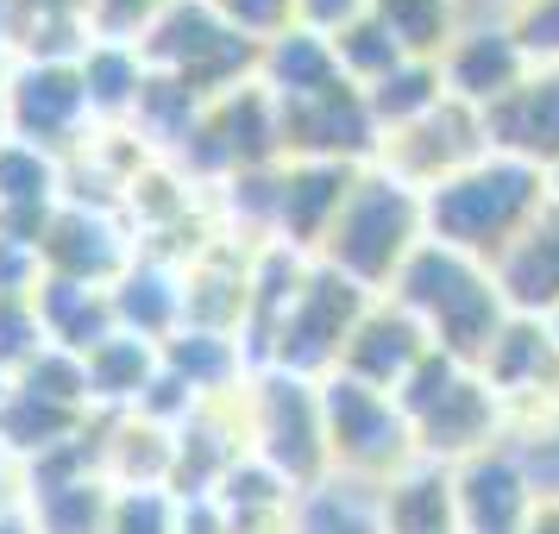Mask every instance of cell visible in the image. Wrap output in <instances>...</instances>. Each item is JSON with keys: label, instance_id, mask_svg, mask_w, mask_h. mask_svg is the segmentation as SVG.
<instances>
[{"label": "cell", "instance_id": "cell-1", "mask_svg": "<svg viewBox=\"0 0 559 534\" xmlns=\"http://www.w3.org/2000/svg\"><path fill=\"white\" fill-rule=\"evenodd\" d=\"M554 202V182L534 164H515L503 152H484L478 164H465L459 177L421 189V221H428L433 246L497 264V258L534 227V214Z\"/></svg>", "mask_w": 559, "mask_h": 534}, {"label": "cell", "instance_id": "cell-2", "mask_svg": "<svg viewBox=\"0 0 559 534\" xmlns=\"http://www.w3.org/2000/svg\"><path fill=\"white\" fill-rule=\"evenodd\" d=\"M390 302L408 308V315L421 321V333L433 340V353L459 358V365H472V371L484 365L490 340H497L503 321H509L497 271L478 264V258L453 252V246H433V239H421L415 258L396 271Z\"/></svg>", "mask_w": 559, "mask_h": 534}, {"label": "cell", "instance_id": "cell-3", "mask_svg": "<svg viewBox=\"0 0 559 534\" xmlns=\"http://www.w3.org/2000/svg\"><path fill=\"white\" fill-rule=\"evenodd\" d=\"M428 239L421 221V189H408L403 177H390L383 164H365L353 182V195L340 207L333 233L321 239V264L340 271L346 283H358L365 296H390V283L403 271L415 246Z\"/></svg>", "mask_w": 559, "mask_h": 534}, {"label": "cell", "instance_id": "cell-4", "mask_svg": "<svg viewBox=\"0 0 559 534\" xmlns=\"http://www.w3.org/2000/svg\"><path fill=\"white\" fill-rule=\"evenodd\" d=\"M396 403H403L408 428H415V459H433V465H465V459L490 453L515 434L497 390L472 365H459L447 353L421 358L408 371V383L396 390Z\"/></svg>", "mask_w": 559, "mask_h": 534}, {"label": "cell", "instance_id": "cell-5", "mask_svg": "<svg viewBox=\"0 0 559 534\" xmlns=\"http://www.w3.org/2000/svg\"><path fill=\"white\" fill-rule=\"evenodd\" d=\"M239 428H246V453L264 459L296 497L333 472L328 459V422H321V383L264 365L252 371L246 396H239Z\"/></svg>", "mask_w": 559, "mask_h": 534}, {"label": "cell", "instance_id": "cell-6", "mask_svg": "<svg viewBox=\"0 0 559 534\" xmlns=\"http://www.w3.org/2000/svg\"><path fill=\"white\" fill-rule=\"evenodd\" d=\"M139 51L157 76H177L202 102H221L233 88L258 82V45L239 38L207 0H170L157 13V26L139 38Z\"/></svg>", "mask_w": 559, "mask_h": 534}, {"label": "cell", "instance_id": "cell-7", "mask_svg": "<svg viewBox=\"0 0 559 534\" xmlns=\"http://www.w3.org/2000/svg\"><path fill=\"white\" fill-rule=\"evenodd\" d=\"M321 422H328V459L340 478L390 484L396 472L415 465V428L390 390L328 371L321 378Z\"/></svg>", "mask_w": 559, "mask_h": 534}, {"label": "cell", "instance_id": "cell-8", "mask_svg": "<svg viewBox=\"0 0 559 534\" xmlns=\"http://www.w3.org/2000/svg\"><path fill=\"white\" fill-rule=\"evenodd\" d=\"M371 302H378V296H365L358 283H346L340 271H328V264L314 258L302 289H296V302H289V321H283L277 340H271V358H264V365L321 383L328 371H340V353H346V340H353V328L365 321Z\"/></svg>", "mask_w": 559, "mask_h": 534}, {"label": "cell", "instance_id": "cell-9", "mask_svg": "<svg viewBox=\"0 0 559 534\" xmlns=\"http://www.w3.org/2000/svg\"><path fill=\"white\" fill-rule=\"evenodd\" d=\"M95 132L102 127L88 114L76 63H13L7 57V139H26L70 164Z\"/></svg>", "mask_w": 559, "mask_h": 534}, {"label": "cell", "instance_id": "cell-10", "mask_svg": "<svg viewBox=\"0 0 559 534\" xmlns=\"http://www.w3.org/2000/svg\"><path fill=\"white\" fill-rule=\"evenodd\" d=\"M478 378L497 390V403L509 408L515 434L528 428H554L559 422V340L547 321L534 315H509L503 333L490 340Z\"/></svg>", "mask_w": 559, "mask_h": 534}, {"label": "cell", "instance_id": "cell-11", "mask_svg": "<svg viewBox=\"0 0 559 534\" xmlns=\"http://www.w3.org/2000/svg\"><path fill=\"white\" fill-rule=\"evenodd\" d=\"M277 127H283V157L296 164H378L383 152V132L365 107V88L340 82L328 95H308V102H283L277 107Z\"/></svg>", "mask_w": 559, "mask_h": 534}, {"label": "cell", "instance_id": "cell-12", "mask_svg": "<svg viewBox=\"0 0 559 534\" xmlns=\"http://www.w3.org/2000/svg\"><path fill=\"white\" fill-rule=\"evenodd\" d=\"M453 503L459 534H528L534 509H540V484H534V465L515 434L503 447L453 465Z\"/></svg>", "mask_w": 559, "mask_h": 534}, {"label": "cell", "instance_id": "cell-13", "mask_svg": "<svg viewBox=\"0 0 559 534\" xmlns=\"http://www.w3.org/2000/svg\"><path fill=\"white\" fill-rule=\"evenodd\" d=\"M38 258H45V277H70V283L114 289L120 271L139 258V233H132V221L127 214H114V207L63 202L51 214L45 239H38Z\"/></svg>", "mask_w": 559, "mask_h": 534}, {"label": "cell", "instance_id": "cell-14", "mask_svg": "<svg viewBox=\"0 0 559 534\" xmlns=\"http://www.w3.org/2000/svg\"><path fill=\"white\" fill-rule=\"evenodd\" d=\"M484 152H490L484 114H472V107H459L453 95H447V102L433 107V114H421L415 127L390 132L378 164L390 170V177H403L408 189H433V182L459 177L465 164H478Z\"/></svg>", "mask_w": 559, "mask_h": 534}, {"label": "cell", "instance_id": "cell-15", "mask_svg": "<svg viewBox=\"0 0 559 534\" xmlns=\"http://www.w3.org/2000/svg\"><path fill=\"white\" fill-rule=\"evenodd\" d=\"M528 76H534V63L509 20H459V38L440 57L447 95L459 107H472V114H490L497 102H509Z\"/></svg>", "mask_w": 559, "mask_h": 534}, {"label": "cell", "instance_id": "cell-16", "mask_svg": "<svg viewBox=\"0 0 559 534\" xmlns=\"http://www.w3.org/2000/svg\"><path fill=\"white\" fill-rule=\"evenodd\" d=\"M358 170L353 164H296L283 157L277 164V214H271V246H289V252L314 258L321 239L333 233L340 207L353 195Z\"/></svg>", "mask_w": 559, "mask_h": 534}, {"label": "cell", "instance_id": "cell-17", "mask_svg": "<svg viewBox=\"0 0 559 534\" xmlns=\"http://www.w3.org/2000/svg\"><path fill=\"white\" fill-rule=\"evenodd\" d=\"M428 353H433V340L421 333V321H415L408 308H396L390 296H378V302L365 308V321L353 328V340H346L340 371L396 396V390L408 383V371H415Z\"/></svg>", "mask_w": 559, "mask_h": 534}, {"label": "cell", "instance_id": "cell-18", "mask_svg": "<svg viewBox=\"0 0 559 534\" xmlns=\"http://www.w3.org/2000/svg\"><path fill=\"white\" fill-rule=\"evenodd\" d=\"M484 139L490 152L534 164V170H559V70H534L509 102H497L484 114Z\"/></svg>", "mask_w": 559, "mask_h": 534}, {"label": "cell", "instance_id": "cell-19", "mask_svg": "<svg viewBox=\"0 0 559 534\" xmlns=\"http://www.w3.org/2000/svg\"><path fill=\"white\" fill-rule=\"evenodd\" d=\"M164 371L195 396V403H239L246 396V383H252V358L239 346V333H221V328H177L164 346Z\"/></svg>", "mask_w": 559, "mask_h": 534}, {"label": "cell", "instance_id": "cell-20", "mask_svg": "<svg viewBox=\"0 0 559 534\" xmlns=\"http://www.w3.org/2000/svg\"><path fill=\"white\" fill-rule=\"evenodd\" d=\"M497 289H503L509 315H534L554 321L559 315V202H547L534 214V227L509 246L497 264Z\"/></svg>", "mask_w": 559, "mask_h": 534}, {"label": "cell", "instance_id": "cell-21", "mask_svg": "<svg viewBox=\"0 0 559 534\" xmlns=\"http://www.w3.org/2000/svg\"><path fill=\"white\" fill-rule=\"evenodd\" d=\"M107 296H114L120 328L139 333V340H152V346H164V340L189 321V289H182V264L177 258L139 252Z\"/></svg>", "mask_w": 559, "mask_h": 534}, {"label": "cell", "instance_id": "cell-22", "mask_svg": "<svg viewBox=\"0 0 559 534\" xmlns=\"http://www.w3.org/2000/svg\"><path fill=\"white\" fill-rule=\"evenodd\" d=\"M32 308H38V328H45V346H63V353L88 358L102 340L120 333V315H114V296L95 289V283H70V277H45L32 289Z\"/></svg>", "mask_w": 559, "mask_h": 534}, {"label": "cell", "instance_id": "cell-23", "mask_svg": "<svg viewBox=\"0 0 559 534\" xmlns=\"http://www.w3.org/2000/svg\"><path fill=\"white\" fill-rule=\"evenodd\" d=\"M340 57H333V38L308 26H289L277 32L271 45H258V88L271 95V102H308V95H328L340 88Z\"/></svg>", "mask_w": 559, "mask_h": 534}, {"label": "cell", "instance_id": "cell-24", "mask_svg": "<svg viewBox=\"0 0 559 534\" xmlns=\"http://www.w3.org/2000/svg\"><path fill=\"white\" fill-rule=\"evenodd\" d=\"M82 365H88V415H107V422L132 415V408L145 403L152 378L164 371V358H157L152 340H139L127 328L114 333V340H102Z\"/></svg>", "mask_w": 559, "mask_h": 534}, {"label": "cell", "instance_id": "cell-25", "mask_svg": "<svg viewBox=\"0 0 559 534\" xmlns=\"http://www.w3.org/2000/svg\"><path fill=\"white\" fill-rule=\"evenodd\" d=\"M383 534H459L453 465L415 459L408 472L383 484Z\"/></svg>", "mask_w": 559, "mask_h": 534}, {"label": "cell", "instance_id": "cell-26", "mask_svg": "<svg viewBox=\"0 0 559 534\" xmlns=\"http://www.w3.org/2000/svg\"><path fill=\"white\" fill-rule=\"evenodd\" d=\"M82 76V95H88V114H95V127L102 132H120L132 120V107L145 95V82H152V63L139 45H88L76 63Z\"/></svg>", "mask_w": 559, "mask_h": 534}, {"label": "cell", "instance_id": "cell-27", "mask_svg": "<svg viewBox=\"0 0 559 534\" xmlns=\"http://www.w3.org/2000/svg\"><path fill=\"white\" fill-rule=\"evenodd\" d=\"M202 114H207V102L195 95V88H182L177 76H157L152 70V82H145V95H139V107H132V120H127V132L145 145L152 164H177L182 145H189L195 127H202Z\"/></svg>", "mask_w": 559, "mask_h": 534}, {"label": "cell", "instance_id": "cell-28", "mask_svg": "<svg viewBox=\"0 0 559 534\" xmlns=\"http://www.w3.org/2000/svg\"><path fill=\"white\" fill-rule=\"evenodd\" d=\"M289 534H383V484H358L328 472L314 490L296 497Z\"/></svg>", "mask_w": 559, "mask_h": 534}, {"label": "cell", "instance_id": "cell-29", "mask_svg": "<svg viewBox=\"0 0 559 534\" xmlns=\"http://www.w3.org/2000/svg\"><path fill=\"white\" fill-rule=\"evenodd\" d=\"M82 428H88L82 408L45 403V396H32V390H20V383H7V396H0V447L20 459V465L57 453V447L76 440Z\"/></svg>", "mask_w": 559, "mask_h": 534}, {"label": "cell", "instance_id": "cell-30", "mask_svg": "<svg viewBox=\"0 0 559 534\" xmlns=\"http://www.w3.org/2000/svg\"><path fill=\"white\" fill-rule=\"evenodd\" d=\"M114 503H120L114 478H70V484L26 490V509L38 522V534H107L114 529Z\"/></svg>", "mask_w": 559, "mask_h": 534}, {"label": "cell", "instance_id": "cell-31", "mask_svg": "<svg viewBox=\"0 0 559 534\" xmlns=\"http://www.w3.org/2000/svg\"><path fill=\"white\" fill-rule=\"evenodd\" d=\"M440 102H447V82H440V63H428V57H408V63H396L383 82L365 88V107H371V120H378L383 139L415 127V120L433 114Z\"/></svg>", "mask_w": 559, "mask_h": 534}, {"label": "cell", "instance_id": "cell-32", "mask_svg": "<svg viewBox=\"0 0 559 534\" xmlns=\"http://www.w3.org/2000/svg\"><path fill=\"white\" fill-rule=\"evenodd\" d=\"M371 13L408 57H428V63H440L459 38V0H371Z\"/></svg>", "mask_w": 559, "mask_h": 534}, {"label": "cell", "instance_id": "cell-33", "mask_svg": "<svg viewBox=\"0 0 559 534\" xmlns=\"http://www.w3.org/2000/svg\"><path fill=\"white\" fill-rule=\"evenodd\" d=\"M333 57H340V76L353 82V88H371V82H383L396 63H408V51L390 38V26H383L378 13H365V20H353L346 32H333Z\"/></svg>", "mask_w": 559, "mask_h": 534}, {"label": "cell", "instance_id": "cell-34", "mask_svg": "<svg viewBox=\"0 0 559 534\" xmlns=\"http://www.w3.org/2000/svg\"><path fill=\"white\" fill-rule=\"evenodd\" d=\"M13 383L32 390V396H45V403H63V408H82L88 415V365L76 353H63V346H45Z\"/></svg>", "mask_w": 559, "mask_h": 534}, {"label": "cell", "instance_id": "cell-35", "mask_svg": "<svg viewBox=\"0 0 559 534\" xmlns=\"http://www.w3.org/2000/svg\"><path fill=\"white\" fill-rule=\"evenodd\" d=\"M164 7L170 0H88L82 20H88V38H102V45H139Z\"/></svg>", "mask_w": 559, "mask_h": 534}, {"label": "cell", "instance_id": "cell-36", "mask_svg": "<svg viewBox=\"0 0 559 534\" xmlns=\"http://www.w3.org/2000/svg\"><path fill=\"white\" fill-rule=\"evenodd\" d=\"M38 353H45V328H38L32 296L26 302H0V378L13 383Z\"/></svg>", "mask_w": 559, "mask_h": 534}, {"label": "cell", "instance_id": "cell-37", "mask_svg": "<svg viewBox=\"0 0 559 534\" xmlns=\"http://www.w3.org/2000/svg\"><path fill=\"white\" fill-rule=\"evenodd\" d=\"M207 7L252 45H271L277 32L296 26V0H207Z\"/></svg>", "mask_w": 559, "mask_h": 534}, {"label": "cell", "instance_id": "cell-38", "mask_svg": "<svg viewBox=\"0 0 559 534\" xmlns=\"http://www.w3.org/2000/svg\"><path fill=\"white\" fill-rule=\"evenodd\" d=\"M38 283H45V258L20 239H0V302H26Z\"/></svg>", "mask_w": 559, "mask_h": 534}, {"label": "cell", "instance_id": "cell-39", "mask_svg": "<svg viewBox=\"0 0 559 534\" xmlns=\"http://www.w3.org/2000/svg\"><path fill=\"white\" fill-rule=\"evenodd\" d=\"M365 13H371V0H296V26L321 32V38L346 32L353 20H365Z\"/></svg>", "mask_w": 559, "mask_h": 534}, {"label": "cell", "instance_id": "cell-40", "mask_svg": "<svg viewBox=\"0 0 559 534\" xmlns=\"http://www.w3.org/2000/svg\"><path fill=\"white\" fill-rule=\"evenodd\" d=\"M26 503V465L0 447V509H20Z\"/></svg>", "mask_w": 559, "mask_h": 534}, {"label": "cell", "instance_id": "cell-41", "mask_svg": "<svg viewBox=\"0 0 559 534\" xmlns=\"http://www.w3.org/2000/svg\"><path fill=\"white\" fill-rule=\"evenodd\" d=\"M528 0H459V20H515Z\"/></svg>", "mask_w": 559, "mask_h": 534}, {"label": "cell", "instance_id": "cell-42", "mask_svg": "<svg viewBox=\"0 0 559 534\" xmlns=\"http://www.w3.org/2000/svg\"><path fill=\"white\" fill-rule=\"evenodd\" d=\"M528 534H559V497H540V509H534Z\"/></svg>", "mask_w": 559, "mask_h": 534}, {"label": "cell", "instance_id": "cell-43", "mask_svg": "<svg viewBox=\"0 0 559 534\" xmlns=\"http://www.w3.org/2000/svg\"><path fill=\"white\" fill-rule=\"evenodd\" d=\"M0 534H38V522H32V509H0Z\"/></svg>", "mask_w": 559, "mask_h": 534}, {"label": "cell", "instance_id": "cell-44", "mask_svg": "<svg viewBox=\"0 0 559 534\" xmlns=\"http://www.w3.org/2000/svg\"><path fill=\"white\" fill-rule=\"evenodd\" d=\"M88 0H20V13H82Z\"/></svg>", "mask_w": 559, "mask_h": 534}, {"label": "cell", "instance_id": "cell-45", "mask_svg": "<svg viewBox=\"0 0 559 534\" xmlns=\"http://www.w3.org/2000/svg\"><path fill=\"white\" fill-rule=\"evenodd\" d=\"M13 20H20V0H0V51H7V32H13Z\"/></svg>", "mask_w": 559, "mask_h": 534}, {"label": "cell", "instance_id": "cell-46", "mask_svg": "<svg viewBox=\"0 0 559 534\" xmlns=\"http://www.w3.org/2000/svg\"><path fill=\"white\" fill-rule=\"evenodd\" d=\"M0 139H7V57H0Z\"/></svg>", "mask_w": 559, "mask_h": 534}, {"label": "cell", "instance_id": "cell-47", "mask_svg": "<svg viewBox=\"0 0 559 534\" xmlns=\"http://www.w3.org/2000/svg\"><path fill=\"white\" fill-rule=\"evenodd\" d=\"M547 182H554V202H559V170H554V177H547Z\"/></svg>", "mask_w": 559, "mask_h": 534}, {"label": "cell", "instance_id": "cell-48", "mask_svg": "<svg viewBox=\"0 0 559 534\" xmlns=\"http://www.w3.org/2000/svg\"><path fill=\"white\" fill-rule=\"evenodd\" d=\"M547 328H554V340H559V315H554V321H547Z\"/></svg>", "mask_w": 559, "mask_h": 534}, {"label": "cell", "instance_id": "cell-49", "mask_svg": "<svg viewBox=\"0 0 559 534\" xmlns=\"http://www.w3.org/2000/svg\"><path fill=\"white\" fill-rule=\"evenodd\" d=\"M0 396H7V378H0Z\"/></svg>", "mask_w": 559, "mask_h": 534}, {"label": "cell", "instance_id": "cell-50", "mask_svg": "<svg viewBox=\"0 0 559 534\" xmlns=\"http://www.w3.org/2000/svg\"><path fill=\"white\" fill-rule=\"evenodd\" d=\"M0 57H7V51H0Z\"/></svg>", "mask_w": 559, "mask_h": 534}]
</instances>
